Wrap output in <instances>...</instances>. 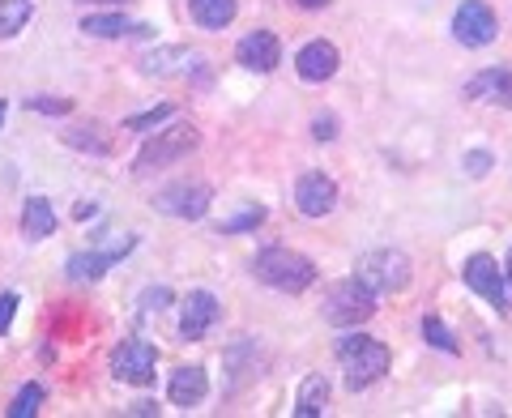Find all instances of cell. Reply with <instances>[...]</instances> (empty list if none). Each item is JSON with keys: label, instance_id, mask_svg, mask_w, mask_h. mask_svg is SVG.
<instances>
[{"label": "cell", "instance_id": "cell-31", "mask_svg": "<svg viewBox=\"0 0 512 418\" xmlns=\"http://www.w3.org/2000/svg\"><path fill=\"white\" fill-rule=\"evenodd\" d=\"M171 116V107H154V111H146V116H133L128 120V128H154L158 120H167Z\"/></svg>", "mask_w": 512, "mask_h": 418}, {"label": "cell", "instance_id": "cell-10", "mask_svg": "<svg viewBox=\"0 0 512 418\" xmlns=\"http://www.w3.org/2000/svg\"><path fill=\"white\" fill-rule=\"evenodd\" d=\"M133 248H137V235H124V239H116V244L103 248V252H77V256H69L64 273H69V282H99L103 273L116 265L124 252H133Z\"/></svg>", "mask_w": 512, "mask_h": 418}, {"label": "cell", "instance_id": "cell-16", "mask_svg": "<svg viewBox=\"0 0 512 418\" xmlns=\"http://www.w3.org/2000/svg\"><path fill=\"white\" fill-rule=\"evenodd\" d=\"M466 99L470 103L512 107V69H483L478 77H470V82H466Z\"/></svg>", "mask_w": 512, "mask_h": 418}, {"label": "cell", "instance_id": "cell-4", "mask_svg": "<svg viewBox=\"0 0 512 418\" xmlns=\"http://www.w3.org/2000/svg\"><path fill=\"white\" fill-rule=\"evenodd\" d=\"M197 141H201V133L192 128L188 120H180V124H171V128H163V133H154L146 146H141V154H137V175H150V171H163V167H171V163H180V158H188L192 150H197Z\"/></svg>", "mask_w": 512, "mask_h": 418}, {"label": "cell", "instance_id": "cell-21", "mask_svg": "<svg viewBox=\"0 0 512 418\" xmlns=\"http://www.w3.org/2000/svg\"><path fill=\"white\" fill-rule=\"evenodd\" d=\"M329 406V380L325 376H308L299 384V397H295V414L299 418H316V414H325Z\"/></svg>", "mask_w": 512, "mask_h": 418}, {"label": "cell", "instance_id": "cell-11", "mask_svg": "<svg viewBox=\"0 0 512 418\" xmlns=\"http://www.w3.org/2000/svg\"><path fill=\"white\" fill-rule=\"evenodd\" d=\"M295 205H299L303 218H325L329 209L338 205V184H333L325 171L299 175V184H295Z\"/></svg>", "mask_w": 512, "mask_h": 418}, {"label": "cell", "instance_id": "cell-2", "mask_svg": "<svg viewBox=\"0 0 512 418\" xmlns=\"http://www.w3.org/2000/svg\"><path fill=\"white\" fill-rule=\"evenodd\" d=\"M252 273L265 286L286 291V295H299V291H308V286L316 282V265L303 252H291V248H265V252H256Z\"/></svg>", "mask_w": 512, "mask_h": 418}, {"label": "cell", "instance_id": "cell-15", "mask_svg": "<svg viewBox=\"0 0 512 418\" xmlns=\"http://www.w3.org/2000/svg\"><path fill=\"white\" fill-rule=\"evenodd\" d=\"M338 47L333 43H325V39H316V43H308L303 52L295 56V69H299V77L303 82H329L333 73H338Z\"/></svg>", "mask_w": 512, "mask_h": 418}, {"label": "cell", "instance_id": "cell-19", "mask_svg": "<svg viewBox=\"0 0 512 418\" xmlns=\"http://www.w3.org/2000/svg\"><path fill=\"white\" fill-rule=\"evenodd\" d=\"M188 13H192V22H197V26L222 30V26L235 22L239 5H235V0H188Z\"/></svg>", "mask_w": 512, "mask_h": 418}, {"label": "cell", "instance_id": "cell-36", "mask_svg": "<svg viewBox=\"0 0 512 418\" xmlns=\"http://www.w3.org/2000/svg\"><path fill=\"white\" fill-rule=\"evenodd\" d=\"M504 278L512 282V252H508V265H504Z\"/></svg>", "mask_w": 512, "mask_h": 418}, {"label": "cell", "instance_id": "cell-17", "mask_svg": "<svg viewBox=\"0 0 512 418\" xmlns=\"http://www.w3.org/2000/svg\"><path fill=\"white\" fill-rule=\"evenodd\" d=\"M205 393H210V380H205V367H197V363H192V367H180V372L171 376V389H167L171 406H180V410L201 406Z\"/></svg>", "mask_w": 512, "mask_h": 418}, {"label": "cell", "instance_id": "cell-35", "mask_svg": "<svg viewBox=\"0 0 512 418\" xmlns=\"http://www.w3.org/2000/svg\"><path fill=\"white\" fill-rule=\"evenodd\" d=\"M299 5H303V9H325L329 0H299Z\"/></svg>", "mask_w": 512, "mask_h": 418}, {"label": "cell", "instance_id": "cell-18", "mask_svg": "<svg viewBox=\"0 0 512 418\" xmlns=\"http://www.w3.org/2000/svg\"><path fill=\"white\" fill-rule=\"evenodd\" d=\"M22 231H26V239H47L56 231V209H52V201L47 197H26V205H22Z\"/></svg>", "mask_w": 512, "mask_h": 418}, {"label": "cell", "instance_id": "cell-30", "mask_svg": "<svg viewBox=\"0 0 512 418\" xmlns=\"http://www.w3.org/2000/svg\"><path fill=\"white\" fill-rule=\"evenodd\" d=\"M18 295H13V291H5V295H0V333H9V320H13V312H18Z\"/></svg>", "mask_w": 512, "mask_h": 418}, {"label": "cell", "instance_id": "cell-14", "mask_svg": "<svg viewBox=\"0 0 512 418\" xmlns=\"http://www.w3.org/2000/svg\"><path fill=\"white\" fill-rule=\"evenodd\" d=\"M197 64H201V56L192 52V47H158V52L141 60V73L146 77H188Z\"/></svg>", "mask_w": 512, "mask_h": 418}, {"label": "cell", "instance_id": "cell-13", "mask_svg": "<svg viewBox=\"0 0 512 418\" xmlns=\"http://www.w3.org/2000/svg\"><path fill=\"white\" fill-rule=\"evenodd\" d=\"M214 320H218V299L210 291H192L184 299V312H180V333H184V342H201L205 333L214 329Z\"/></svg>", "mask_w": 512, "mask_h": 418}, {"label": "cell", "instance_id": "cell-34", "mask_svg": "<svg viewBox=\"0 0 512 418\" xmlns=\"http://www.w3.org/2000/svg\"><path fill=\"white\" fill-rule=\"evenodd\" d=\"M77 5H128V0H77Z\"/></svg>", "mask_w": 512, "mask_h": 418}, {"label": "cell", "instance_id": "cell-20", "mask_svg": "<svg viewBox=\"0 0 512 418\" xmlns=\"http://www.w3.org/2000/svg\"><path fill=\"white\" fill-rule=\"evenodd\" d=\"M82 30L94 39H124V35H146L150 26H133L128 18H116V13H90V18H82Z\"/></svg>", "mask_w": 512, "mask_h": 418}, {"label": "cell", "instance_id": "cell-8", "mask_svg": "<svg viewBox=\"0 0 512 418\" xmlns=\"http://www.w3.org/2000/svg\"><path fill=\"white\" fill-rule=\"evenodd\" d=\"M461 273H466V286H470L474 295H483V299H487V303H495V308H500V312H508V308H512V295H508L504 269L495 265L487 252L470 256V261H466V269H461Z\"/></svg>", "mask_w": 512, "mask_h": 418}, {"label": "cell", "instance_id": "cell-28", "mask_svg": "<svg viewBox=\"0 0 512 418\" xmlns=\"http://www.w3.org/2000/svg\"><path fill=\"white\" fill-rule=\"evenodd\" d=\"M30 111H52V116H64V111H73L69 99H26Z\"/></svg>", "mask_w": 512, "mask_h": 418}, {"label": "cell", "instance_id": "cell-25", "mask_svg": "<svg viewBox=\"0 0 512 418\" xmlns=\"http://www.w3.org/2000/svg\"><path fill=\"white\" fill-rule=\"evenodd\" d=\"M423 337H427V342L436 346V350H444V355H457V342H453V333L444 329V320L427 316V320H423Z\"/></svg>", "mask_w": 512, "mask_h": 418}, {"label": "cell", "instance_id": "cell-9", "mask_svg": "<svg viewBox=\"0 0 512 418\" xmlns=\"http://www.w3.org/2000/svg\"><path fill=\"white\" fill-rule=\"evenodd\" d=\"M453 35L466 47H487L495 35H500V22H495L491 5H483V0H466V5L453 13Z\"/></svg>", "mask_w": 512, "mask_h": 418}, {"label": "cell", "instance_id": "cell-37", "mask_svg": "<svg viewBox=\"0 0 512 418\" xmlns=\"http://www.w3.org/2000/svg\"><path fill=\"white\" fill-rule=\"evenodd\" d=\"M0 124H5V103H0Z\"/></svg>", "mask_w": 512, "mask_h": 418}, {"label": "cell", "instance_id": "cell-3", "mask_svg": "<svg viewBox=\"0 0 512 418\" xmlns=\"http://www.w3.org/2000/svg\"><path fill=\"white\" fill-rule=\"evenodd\" d=\"M372 316H376V291L359 278V273L355 278H346V282H338V286H329V295H325V320L329 325L355 329V325H363V320H372Z\"/></svg>", "mask_w": 512, "mask_h": 418}, {"label": "cell", "instance_id": "cell-1", "mask_svg": "<svg viewBox=\"0 0 512 418\" xmlns=\"http://www.w3.org/2000/svg\"><path fill=\"white\" fill-rule=\"evenodd\" d=\"M338 363L346 372V389L359 393L367 384H376L384 372H389V346L376 342V337H363V333H350L338 342Z\"/></svg>", "mask_w": 512, "mask_h": 418}, {"label": "cell", "instance_id": "cell-32", "mask_svg": "<svg viewBox=\"0 0 512 418\" xmlns=\"http://www.w3.org/2000/svg\"><path fill=\"white\" fill-rule=\"evenodd\" d=\"M487 167H491V154H487V150H474V154H466V171L474 175V180H478V175H487Z\"/></svg>", "mask_w": 512, "mask_h": 418}, {"label": "cell", "instance_id": "cell-22", "mask_svg": "<svg viewBox=\"0 0 512 418\" xmlns=\"http://www.w3.org/2000/svg\"><path fill=\"white\" fill-rule=\"evenodd\" d=\"M73 150H90V154H111V137L103 133V124H86V128H73V133H64Z\"/></svg>", "mask_w": 512, "mask_h": 418}, {"label": "cell", "instance_id": "cell-27", "mask_svg": "<svg viewBox=\"0 0 512 418\" xmlns=\"http://www.w3.org/2000/svg\"><path fill=\"white\" fill-rule=\"evenodd\" d=\"M167 303H171V291H167V286H154V291H146V295H141V316H150V312H163Z\"/></svg>", "mask_w": 512, "mask_h": 418}, {"label": "cell", "instance_id": "cell-29", "mask_svg": "<svg viewBox=\"0 0 512 418\" xmlns=\"http://www.w3.org/2000/svg\"><path fill=\"white\" fill-rule=\"evenodd\" d=\"M312 137L316 141H333V137H338V120H333V116H316L312 120Z\"/></svg>", "mask_w": 512, "mask_h": 418}, {"label": "cell", "instance_id": "cell-5", "mask_svg": "<svg viewBox=\"0 0 512 418\" xmlns=\"http://www.w3.org/2000/svg\"><path fill=\"white\" fill-rule=\"evenodd\" d=\"M359 278L372 286L376 295L406 291L410 286V256L397 252V248H376V252L359 256Z\"/></svg>", "mask_w": 512, "mask_h": 418}, {"label": "cell", "instance_id": "cell-33", "mask_svg": "<svg viewBox=\"0 0 512 418\" xmlns=\"http://www.w3.org/2000/svg\"><path fill=\"white\" fill-rule=\"evenodd\" d=\"M94 209H99V205H94V201H82V205H77V209H73V214H77V218H90V214H94Z\"/></svg>", "mask_w": 512, "mask_h": 418}, {"label": "cell", "instance_id": "cell-12", "mask_svg": "<svg viewBox=\"0 0 512 418\" xmlns=\"http://www.w3.org/2000/svg\"><path fill=\"white\" fill-rule=\"evenodd\" d=\"M235 60L244 64L248 73H274L282 64V43H278V35H269V30H252V35L239 39Z\"/></svg>", "mask_w": 512, "mask_h": 418}, {"label": "cell", "instance_id": "cell-7", "mask_svg": "<svg viewBox=\"0 0 512 418\" xmlns=\"http://www.w3.org/2000/svg\"><path fill=\"white\" fill-rule=\"evenodd\" d=\"M154 367H158V350L146 337H128V342L111 350V372L124 384H137V389L141 384H154Z\"/></svg>", "mask_w": 512, "mask_h": 418}, {"label": "cell", "instance_id": "cell-6", "mask_svg": "<svg viewBox=\"0 0 512 418\" xmlns=\"http://www.w3.org/2000/svg\"><path fill=\"white\" fill-rule=\"evenodd\" d=\"M214 201V188L205 180H180V184H167L163 192L154 197V209L167 218H184V222H197L205 218V209Z\"/></svg>", "mask_w": 512, "mask_h": 418}, {"label": "cell", "instance_id": "cell-23", "mask_svg": "<svg viewBox=\"0 0 512 418\" xmlns=\"http://www.w3.org/2000/svg\"><path fill=\"white\" fill-rule=\"evenodd\" d=\"M30 22V0H0V39H13Z\"/></svg>", "mask_w": 512, "mask_h": 418}, {"label": "cell", "instance_id": "cell-26", "mask_svg": "<svg viewBox=\"0 0 512 418\" xmlns=\"http://www.w3.org/2000/svg\"><path fill=\"white\" fill-rule=\"evenodd\" d=\"M261 222H265V209L261 205H252V209H244V214H239V218H231V222H222V235H235V231H252V227H261Z\"/></svg>", "mask_w": 512, "mask_h": 418}, {"label": "cell", "instance_id": "cell-24", "mask_svg": "<svg viewBox=\"0 0 512 418\" xmlns=\"http://www.w3.org/2000/svg\"><path fill=\"white\" fill-rule=\"evenodd\" d=\"M43 406V384H26V389L13 397V406H9V418H35Z\"/></svg>", "mask_w": 512, "mask_h": 418}]
</instances>
